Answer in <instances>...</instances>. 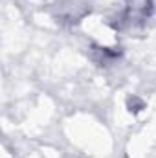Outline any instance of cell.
<instances>
[]
</instances>
